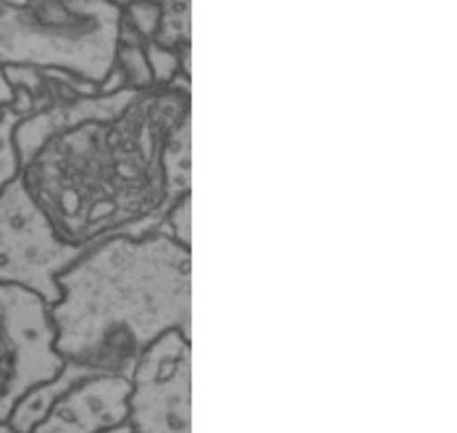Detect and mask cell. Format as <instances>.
<instances>
[{
  "instance_id": "obj_5",
  "label": "cell",
  "mask_w": 457,
  "mask_h": 433,
  "mask_svg": "<svg viewBox=\"0 0 457 433\" xmlns=\"http://www.w3.org/2000/svg\"><path fill=\"white\" fill-rule=\"evenodd\" d=\"M132 433H192V344L179 331L153 341L129 373Z\"/></svg>"
},
{
  "instance_id": "obj_15",
  "label": "cell",
  "mask_w": 457,
  "mask_h": 433,
  "mask_svg": "<svg viewBox=\"0 0 457 433\" xmlns=\"http://www.w3.org/2000/svg\"><path fill=\"white\" fill-rule=\"evenodd\" d=\"M105 433H132V431H129V426H119V429H113V431H105Z\"/></svg>"
},
{
  "instance_id": "obj_9",
  "label": "cell",
  "mask_w": 457,
  "mask_h": 433,
  "mask_svg": "<svg viewBox=\"0 0 457 433\" xmlns=\"http://www.w3.org/2000/svg\"><path fill=\"white\" fill-rule=\"evenodd\" d=\"M189 3H161V24L155 32V45L171 53L189 48Z\"/></svg>"
},
{
  "instance_id": "obj_8",
  "label": "cell",
  "mask_w": 457,
  "mask_h": 433,
  "mask_svg": "<svg viewBox=\"0 0 457 433\" xmlns=\"http://www.w3.org/2000/svg\"><path fill=\"white\" fill-rule=\"evenodd\" d=\"M82 379H85V376H79L77 371H71V368L63 365V371L58 373V379H53V381H47V384L27 391V394L16 402V407L11 410V415H8L5 423L13 429V433H32L43 421H46V415L50 413L53 402H55L66 388H71V386L77 384V381H82Z\"/></svg>"
},
{
  "instance_id": "obj_7",
  "label": "cell",
  "mask_w": 457,
  "mask_h": 433,
  "mask_svg": "<svg viewBox=\"0 0 457 433\" xmlns=\"http://www.w3.org/2000/svg\"><path fill=\"white\" fill-rule=\"evenodd\" d=\"M129 379L90 376L66 388L32 433H105L127 426Z\"/></svg>"
},
{
  "instance_id": "obj_2",
  "label": "cell",
  "mask_w": 457,
  "mask_h": 433,
  "mask_svg": "<svg viewBox=\"0 0 457 433\" xmlns=\"http://www.w3.org/2000/svg\"><path fill=\"white\" fill-rule=\"evenodd\" d=\"M55 287L53 347L85 379H129L153 341L192 331V252L163 229L92 244L55 276Z\"/></svg>"
},
{
  "instance_id": "obj_4",
  "label": "cell",
  "mask_w": 457,
  "mask_h": 433,
  "mask_svg": "<svg viewBox=\"0 0 457 433\" xmlns=\"http://www.w3.org/2000/svg\"><path fill=\"white\" fill-rule=\"evenodd\" d=\"M50 305L27 287L0 282V421L16 402L63 371L53 347Z\"/></svg>"
},
{
  "instance_id": "obj_1",
  "label": "cell",
  "mask_w": 457,
  "mask_h": 433,
  "mask_svg": "<svg viewBox=\"0 0 457 433\" xmlns=\"http://www.w3.org/2000/svg\"><path fill=\"white\" fill-rule=\"evenodd\" d=\"M189 102V77H179L171 87L77 97L16 127L19 182L55 240L85 249L163 226L166 147Z\"/></svg>"
},
{
  "instance_id": "obj_3",
  "label": "cell",
  "mask_w": 457,
  "mask_h": 433,
  "mask_svg": "<svg viewBox=\"0 0 457 433\" xmlns=\"http://www.w3.org/2000/svg\"><path fill=\"white\" fill-rule=\"evenodd\" d=\"M124 3H0V66L74 77L100 90L116 71Z\"/></svg>"
},
{
  "instance_id": "obj_11",
  "label": "cell",
  "mask_w": 457,
  "mask_h": 433,
  "mask_svg": "<svg viewBox=\"0 0 457 433\" xmlns=\"http://www.w3.org/2000/svg\"><path fill=\"white\" fill-rule=\"evenodd\" d=\"M124 19L145 43H153L161 24V3H124Z\"/></svg>"
},
{
  "instance_id": "obj_14",
  "label": "cell",
  "mask_w": 457,
  "mask_h": 433,
  "mask_svg": "<svg viewBox=\"0 0 457 433\" xmlns=\"http://www.w3.org/2000/svg\"><path fill=\"white\" fill-rule=\"evenodd\" d=\"M0 433H13V429H11L5 421H0Z\"/></svg>"
},
{
  "instance_id": "obj_10",
  "label": "cell",
  "mask_w": 457,
  "mask_h": 433,
  "mask_svg": "<svg viewBox=\"0 0 457 433\" xmlns=\"http://www.w3.org/2000/svg\"><path fill=\"white\" fill-rule=\"evenodd\" d=\"M24 118L8 108V110H0V197L3 192L19 182V155H16V147H13V132L16 127L21 124Z\"/></svg>"
},
{
  "instance_id": "obj_12",
  "label": "cell",
  "mask_w": 457,
  "mask_h": 433,
  "mask_svg": "<svg viewBox=\"0 0 457 433\" xmlns=\"http://www.w3.org/2000/svg\"><path fill=\"white\" fill-rule=\"evenodd\" d=\"M189 218H192V194H184L182 200L169 210L163 221V232H169L174 240L192 249V237H189Z\"/></svg>"
},
{
  "instance_id": "obj_6",
  "label": "cell",
  "mask_w": 457,
  "mask_h": 433,
  "mask_svg": "<svg viewBox=\"0 0 457 433\" xmlns=\"http://www.w3.org/2000/svg\"><path fill=\"white\" fill-rule=\"evenodd\" d=\"M87 249V247H85ZM85 249L53 237L46 218L27 197L21 182L0 197V282L37 291L47 305L61 299L55 276Z\"/></svg>"
},
{
  "instance_id": "obj_13",
  "label": "cell",
  "mask_w": 457,
  "mask_h": 433,
  "mask_svg": "<svg viewBox=\"0 0 457 433\" xmlns=\"http://www.w3.org/2000/svg\"><path fill=\"white\" fill-rule=\"evenodd\" d=\"M13 105H16V90L8 85L5 71H3V66H0V110H8V108H13Z\"/></svg>"
}]
</instances>
